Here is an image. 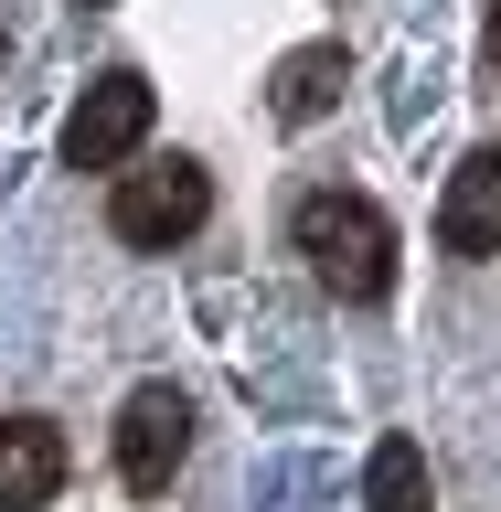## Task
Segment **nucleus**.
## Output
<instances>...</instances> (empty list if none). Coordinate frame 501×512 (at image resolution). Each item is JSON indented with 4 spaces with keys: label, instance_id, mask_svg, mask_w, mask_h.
<instances>
[{
    "label": "nucleus",
    "instance_id": "1",
    "mask_svg": "<svg viewBox=\"0 0 501 512\" xmlns=\"http://www.w3.org/2000/svg\"><path fill=\"white\" fill-rule=\"evenodd\" d=\"M288 246L310 256V278L331 288V299H352V310L395 288V224H384L374 192H342V182L299 192V214H288Z\"/></svg>",
    "mask_w": 501,
    "mask_h": 512
},
{
    "label": "nucleus",
    "instance_id": "7",
    "mask_svg": "<svg viewBox=\"0 0 501 512\" xmlns=\"http://www.w3.org/2000/svg\"><path fill=\"white\" fill-rule=\"evenodd\" d=\"M352 86V54L342 43H299V54L267 75V107H278L288 128H310V118H331V96Z\"/></svg>",
    "mask_w": 501,
    "mask_h": 512
},
{
    "label": "nucleus",
    "instance_id": "9",
    "mask_svg": "<svg viewBox=\"0 0 501 512\" xmlns=\"http://www.w3.org/2000/svg\"><path fill=\"white\" fill-rule=\"evenodd\" d=\"M491 64H501V0H491Z\"/></svg>",
    "mask_w": 501,
    "mask_h": 512
},
{
    "label": "nucleus",
    "instance_id": "8",
    "mask_svg": "<svg viewBox=\"0 0 501 512\" xmlns=\"http://www.w3.org/2000/svg\"><path fill=\"white\" fill-rule=\"evenodd\" d=\"M363 502H374V512H427V448H416V438H374Z\"/></svg>",
    "mask_w": 501,
    "mask_h": 512
},
{
    "label": "nucleus",
    "instance_id": "3",
    "mask_svg": "<svg viewBox=\"0 0 501 512\" xmlns=\"http://www.w3.org/2000/svg\"><path fill=\"white\" fill-rule=\"evenodd\" d=\"M150 75H128V64H107L86 96H75V118H64V171H118L139 139H150Z\"/></svg>",
    "mask_w": 501,
    "mask_h": 512
},
{
    "label": "nucleus",
    "instance_id": "2",
    "mask_svg": "<svg viewBox=\"0 0 501 512\" xmlns=\"http://www.w3.org/2000/svg\"><path fill=\"white\" fill-rule=\"evenodd\" d=\"M203 214H214V171L203 160H150V171H118V192H107V235L150 246V256L203 235Z\"/></svg>",
    "mask_w": 501,
    "mask_h": 512
},
{
    "label": "nucleus",
    "instance_id": "6",
    "mask_svg": "<svg viewBox=\"0 0 501 512\" xmlns=\"http://www.w3.org/2000/svg\"><path fill=\"white\" fill-rule=\"evenodd\" d=\"M438 246L448 256H501V150H470L438 192Z\"/></svg>",
    "mask_w": 501,
    "mask_h": 512
},
{
    "label": "nucleus",
    "instance_id": "5",
    "mask_svg": "<svg viewBox=\"0 0 501 512\" xmlns=\"http://www.w3.org/2000/svg\"><path fill=\"white\" fill-rule=\"evenodd\" d=\"M75 470V448H64L54 416H0V512H43Z\"/></svg>",
    "mask_w": 501,
    "mask_h": 512
},
{
    "label": "nucleus",
    "instance_id": "4",
    "mask_svg": "<svg viewBox=\"0 0 501 512\" xmlns=\"http://www.w3.org/2000/svg\"><path fill=\"white\" fill-rule=\"evenodd\" d=\"M182 459H192V395L182 384H139V395L118 406V480L139 491V502H160Z\"/></svg>",
    "mask_w": 501,
    "mask_h": 512
}]
</instances>
